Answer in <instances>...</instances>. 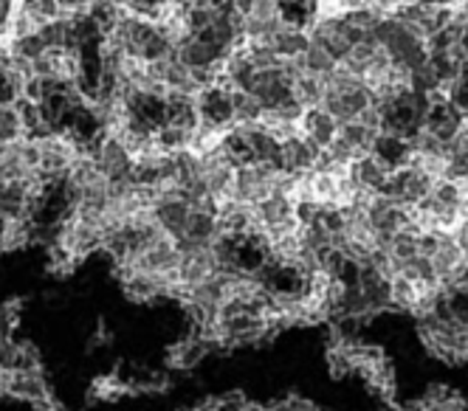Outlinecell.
Instances as JSON below:
<instances>
[{"instance_id":"6da1fadb","label":"cell","mask_w":468,"mask_h":411,"mask_svg":"<svg viewBox=\"0 0 468 411\" xmlns=\"http://www.w3.org/2000/svg\"><path fill=\"white\" fill-rule=\"evenodd\" d=\"M37 150V169L40 175L48 181H59L74 169V163L82 158V147L77 144L74 135L62 132V130H48L40 135H31Z\"/></svg>"},{"instance_id":"7a4b0ae2","label":"cell","mask_w":468,"mask_h":411,"mask_svg":"<svg viewBox=\"0 0 468 411\" xmlns=\"http://www.w3.org/2000/svg\"><path fill=\"white\" fill-rule=\"evenodd\" d=\"M88 153L96 161V166L102 169V175L108 181H133V163H136V155L130 153V147L116 132H102L99 142Z\"/></svg>"},{"instance_id":"3957f363","label":"cell","mask_w":468,"mask_h":411,"mask_svg":"<svg viewBox=\"0 0 468 411\" xmlns=\"http://www.w3.org/2000/svg\"><path fill=\"white\" fill-rule=\"evenodd\" d=\"M197 113L200 124L215 130H231L234 127V108H231V88L226 82H212L200 88L197 93Z\"/></svg>"},{"instance_id":"277c9868","label":"cell","mask_w":468,"mask_h":411,"mask_svg":"<svg viewBox=\"0 0 468 411\" xmlns=\"http://www.w3.org/2000/svg\"><path fill=\"white\" fill-rule=\"evenodd\" d=\"M54 395L43 366L40 369H12L9 372V397L31 403L35 408H40L48 397Z\"/></svg>"},{"instance_id":"5b68a950","label":"cell","mask_w":468,"mask_h":411,"mask_svg":"<svg viewBox=\"0 0 468 411\" xmlns=\"http://www.w3.org/2000/svg\"><path fill=\"white\" fill-rule=\"evenodd\" d=\"M176 57L195 71V68H223L229 54L204 34H186L176 46Z\"/></svg>"},{"instance_id":"8992f818","label":"cell","mask_w":468,"mask_h":411,"mask_svg":"<svg viewBox=\"0 0 468 411\" xmlns=\"http://www.w3.org/2000/svg\"><path fill=\"white\" fill-rule=\"evenodd\" d=\"M465 121L463 111L454 105L452 99H438V101H431L426 116H423V127L429 132H434L438 139L443 142H452L454 139V132L460 130V124Z\"/></svg>"},{"instance_id":"52a82bcc","label":"cell","mask_w":468,"mask_h":411,"mask_svg":"<svg viewBox=\"0 0 468 411\" xmlns=\"http://www.w3.org/2000/svg\"><path fill=\"white\" fill-rule=\"evenodd\" d=\"M209 353H212V347L192 330L186 338L178 341L176 347L166 350V366L176 369V372H189V369H195L200 361H204Z\"/></svg>"},{"instance_id":"ba28073f","label":"cell","mask_w":468,"mask_h":411,"mask_svg":"<svg viewBox=\"0 0 468 411\" xmlns=\"http://www.w3.org/2000/svg\"><path fill=\"white\" fill-rule=\"evenodd\" d=\"M389 175H392V169L373 153H367L350 163V178L356 181L358 189H367V192H381Z\"/></svg>"},{"instance_id":"9c48e42d","label":"cell","mask_w":468,"mask_h":411,"mask_svg":"<svg viewBox=\"0 0 468 411\" xmlns=\"http://www.w3.org/2000/svg\"><path fill=\"white\" fill-rule=\"evenodd\" d=\"M299 127H303V132H305V139H311L316 147H327L333 139H336V132H339V124H336V119H333L322 105L319 108H308L305 113H303V121H299Z\"/></svg>"},{"instance_id":"30bf717a","label":"cell","mask_w":468,"mask_h":411,"mask_svg":"<svg viewBox=\"0 0 468 411\" xmlns=\"http://www.w3.org/2000/svg\"><path fill=\"white\" fill-rule=\"evenodd\" d=\"M127 395H133L130 378L122 374L119 369L108 372V374H96L88 386V403H113V400L127 397Z\"/></svg>"},{"instance_id":"8fae6325","label":"cell","mask_w":468,"mask_h":411,"mask_svg":"<svg viewBox=\"0 0 468 411\" xmlns=\"http://www.w3.org/2000/svg\"><path fill=\"white\" fill-rule=\"evenodd\" d=\"M0 364L9 366V369H40L43 358H40L35 344H28V341H17L12 335V338L0 341Z\"/></svg>"},{"instance_id":"7c38bea8","label":"cell","mask_w":468,"mask_h":411,"mask_svg":"<svg viewBox=\"0 0 468 411\" xmlns=\"http://www.w3.org/2000/svg\"><path fill=\"white\" fill-rule=\"evenodd\" d=\"M231 108H234V124H254L262 121L265 116V105L251 90L231 88Z\"/></svg>"},{"instance_id":"4fadbf2b","label":"cell","mask_w":468,"mask_h":411,"mask_svg":"<svg viewBox=\"0 0 468 411\" xmlns=\"http://www.w3.org/2000/svg\"><path fill=\"white\" fill-rule=\"evenodd\" d=\"M20 139H28V130H26L17 101H12V105H0V144H12Z\"/></svg>"},{"instance_id":"5bb4252c","label":"cell","mask_w":468,"mask_h":411,"mask_svg":"<svg viewBox=\"0 0 468 411\" xmlns=\"http://www.w3.org/2000/svg\"><path fill=\"white\" fill-rule=\"evenodd\" d=\"M303 65H305V74H314V77H322V79H324L327 74L336 71L339 59L333 57L322 43L311 40V46H308L305 54H303Z\"/></svg>"},{"instance_id":"9a60e30c","label":"cell","mask_w":468,"mask_h":411,"mask_svg":"<svg viewBox=\"0 0 468 411\" xmlns=\"http://www.w3.org/2000/svg\"><path fill=\"white\" fill-rule=\"evenodd\" d=\"M293 96L303 101V108H319L324 99V79L314 74H303L293 82Z\"/></svg>"},{"instance_id":"2e32d148","label":"cell","mask_w":468,"mask_h":411,"mask_svg":"<svg viewBox=\"0 0 468 411\" xmlns=\"http://www.w3.org/2000/svg\"><path fill=\"white\" fill-rule=\"evenodd\" d=\"M17 4H20V9H23L31 20H35L37 26L62 15L59 0H17Z\"/></svg>"},{"instance_id":"e0dca14e","label":"cell","mask_w":468,"mask_h":411,"mask_svg":"<svg viewBox=\"0 0 468 411\" xmlns=\"http://www.w3.org/2000/svg\"><path fill=\"white\" fill-rule=\"evenodd\" d=\"M324 153H327V158H330L333 163H336L339 169H342V166H350L356 158H361V153H358V150L345 139L342 132H336V139H333V142L324 147Z\"/></svg>"},{"instance_id":"ac0fdd59","label":"cell","mask_w":468,"mask_h":411,"mask_svg":"<svg viewBox=\"0 0 468 411\" xmlns=\"http://www.w3.org/2000/svg\"><path fill=\"white\" fill-rule=\"evenodd\" d=\"M20 313H23V299H9V301L0 304V341L15 335Z\"/></svg>"},{"instance_id":"d6986e66","label":"cell","mask_w":468,"mask_h":411,"mask_svg":"<svg viewBox=\"0 0 468 411\" xmlns=\"http://www.w3.org/2000/svg\"><path fill=\"white\" fill-rule=\"evenodd\" d=\"M238 400V395H229V397H207V400H200L197 406L186 408V411H226L231 408V403Z\"/></svg>"},{"instance_id":"ffe728a7","label":"cell","mask_w":468,"mask_h":411,"mask_svg":"<svg viewBox=\"0 0 468 411\" xmlns=\"http://www.w3.org/2000/svg\"><path fill=\"white\" fill-rule=\"evenodd\" d=\"M113 341L111 330L105 327V321H99V327L93 330V338H90V350H99V347H108Z\"/></svg>"},{"instance_id":"44dd1931","label":"cell","mask_w":468,"mask_h":411,"mask_svg":"<svg viewBox=\"0 0 468 411\" xmlns=\"http://www.w3.org/2000/svg\"><path fill=\"white\" fill-rule=\"evenodd\" d=\"M9 366L0 364V397H9Z\"/></svg>"},{"instance_id":"7402d4cb","label":"cell","mask_w":468,"mask_h":411,"mask_svg":"<svg viewBox=\"0 0 468 411\" xmlns=\"http://www.w3.org/2000/svg\"><path fill=\"white\" fill-rule=\"evenodd\" d=\"M37 411H69V406H62V400H57V395H51Z\"/></svg>"}]
</instances>
